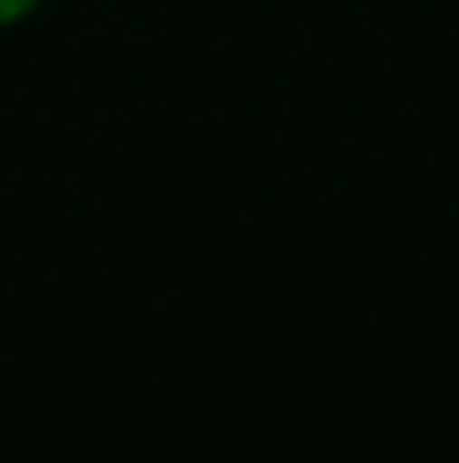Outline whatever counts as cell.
Instances as JSON below:
<instances>
[{
	"mask_svg": "<svg viewBox=\"0 0 459 463\" xmlns=\"http://www.w3.org/2000/svg\"><path fill=\"white\" fill-rule=\"evenodd\" d=\"M32 5H36V0H0V27H5V23H14V18H23Z\"/></svg>",
	"mask_w": 459,
	"mask_h": 463,
	"instance_id": "1",
	"label": "cell"
}]
</instances>
